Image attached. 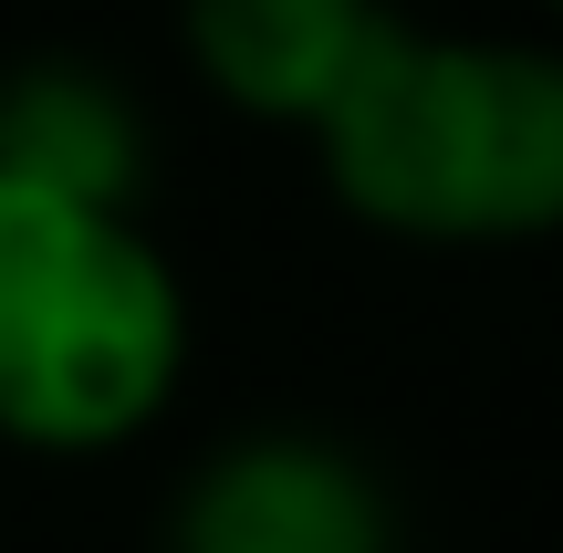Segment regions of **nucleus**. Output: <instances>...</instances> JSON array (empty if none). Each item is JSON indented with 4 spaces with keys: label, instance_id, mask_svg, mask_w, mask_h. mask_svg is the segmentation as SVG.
<instances>
[{
    "label": "nucleus",
    "instance_id": "nucleus-1",
    "mask_svg": "<svg viewBox=\"0 0 563 553\" xmlns=\"http://www.w3.org/2000/svg\"><path fill=\"white\" fill-rule=\"evenodd\" d=\"M323 188L418 251H511L563 230V53L501 32H428L386 11L323 115Z\"/></svg>",
    "mask_w": 563,
    "mask_h": 553
},
{
    "label": "nucleus",
    "instance_id": "nucleus-2",
    "mask_svg": "<svg viewBox=\"0 0 563 553\" xmlns=\"http://www.w3.org/2000/svg\"><path fill=\"white\" fill-rule=\"evenodd\" d=\"M188 283L136 209L0 167V439L104 460L178 408Z\"/></svg>",
    "mask_w": 563,
    "mask_h": 553
},
{
    "label": "nucleus",
    "instance_id": "nucleus-3",
    "mask_svg": "<svg viewBox=\"0 0 563 553\" xmlns=\"http://www.w3.org/2000/svg\"><path fill=\"white\" fill-rule=\"evenodd\" d=\"M157 553H407L376 460L323 429H241L188 460Z\"/></svg>",
    "mask_w": 563,
    "mask_h": 553
},
{
    "label": "nucleus",
    "instance_id": "nucleus-4",
    "mask_svg": "<svg viewBox=\"0 0 563 553\" xmlns=\"http://www.w3.org/2000/svg\"><path fill=\"white\" fill-rule=\"evenodd\" d=\"M386 0H178V53L230 115L313 125Z\"/></svg>",
    "mask_w": 563,
    "mask_h": 553
},
{
    "label": "nucleus",
    "instance_id": "nucleus-5",
    "mask_svg": "<svg viewBox=\"0 0 563 553\" xmlns=\"http://www.w3.org/2000/svg\"><path fill=\"white\" fill-rule=\"evenodd\" d=\"M0 167L136 209V188H146V115H136V95H125L104 63L32 53V63L0 74Z\"/></svg>",
    "mask_w": 563,
    "mask_h": 553
},
{
    "label": "nucleus",
    "instance_id": "nucleus-6",
    "mask_svg": "<svg viewBox=\"0 0 563 553\" xmlns=\"http://www.w3.org/2000/svg\"><path fill=\"white\" fill-rule=\"evenodd\" d=\"M543 11H563V0H543Z\"/></svg>",
    "mask_w": 563,
    "mask_h": 553
}]
</instances>
